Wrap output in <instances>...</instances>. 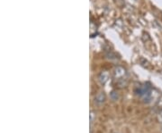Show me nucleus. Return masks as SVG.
Instances as JSON below:
<instances>
[{"label": "nucleus", "instance_id": "f257e3e1", "mask_svg": "<svg viewBox=\"0 0 162 133\" xmlns=\"http://www.w3.org/2000/svg\"><path fill=\"white\" fill-rule=\"evenodd\" d=\"M125 75V70L122 67H117L114 70V77L116 79H121Z\"/></svg>", "mask_w": 162, "mask_h": 133}, {"label": "nucleus", "instance_id": "f03ea898", "mask_svg": "<svg viewBox=\"0 0 162 133\" xmlns=\"http://www.w3.org/2000/svg\"><path fill=\"white\" fill-rule=\"evenodd\" d=\"M105 100V96L104 93H99L95 98V103L96 105H102Z\"/></svg>", "mask_w": 162, "mask_h": 133}, {"label": "nucleus", "instance_id": "7ed1b4c3", "mask_svg": "<svg viewBox=\"0 0 162 133\" xmlns=\"http://www.w3.org/2000/svg\"><path fill=\"white\" fill-rule=\"evenodd\" d=\"M107 80H108V73L105 72V71H104V72H102V73L99 75V81H100L102 84H104Z\"/></svg>", "mask_w": 162, "mask_h": 133}, {"label": "nucleus", "instance_id": "20e7f679", "mask_svg": "<svg viewBox=\"0 0 162 133\" xmlns=\"http://www.w3.org/2000/svg\"><path fill=\"white\" fill-rule=\"evenodd\" d=\"M160 73H161V74H162V70H161V71H160Z\"/></svg>", "mask_w": 162, "mask_h": 133}]
</instances>
